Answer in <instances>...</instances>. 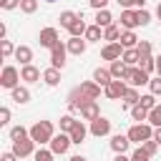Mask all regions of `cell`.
<instances>
[{"label": "cell", "mask_w": 161, "mask_h": 161, "mask_svg": "<svg viewBox=\"0 0 161 161\" xmlns=\"http://www.w3.org/2000/svg\"><path fill=\"white\" fill-rule=\"evenodd\" d=\"M53 136H55V133H53V123H50V121H38V123L30 126V138H33L38 146L50 143Z\"/></svg>", "instance_id": "obj_1"}, {"label": "cell", "mask_w": 161, "mask_h": 161, "mask_svg": "<svg viewBox=\"0 0 161 161\" xmlns=\"http://www.w3.org/2000/svg\"><path fill=\"white\" fill-rule=\"evenodd\" d=\"M126 136L131 138V143H146V141L153 138V128H151V123H136V126L128 128Z\"/></svg>", "instance_id": "obj_2"}, {"label": "cell", "mask_w": 161, "mask_h": 161, "mask_svg": "<svg viewBox=\"0 0 161 161\" xmlns=\"http://www.w3.org/2000/svg\"><path fill=\"white\" fill-rule=\"evenodd\" d=\"M126 86L128 88H138V86H146V83H151V78H148V73L146 70H141L138 65H133V68H128V73H126Z\"/></svg>", "instance_id": "obj_3"}, {"label": "cell", "mask_w": 161, "mask_h": 161, "mask_svg": "<svg viewBox=\"0 0 161 161\" xmlns=\"http://www.w3.org/2000/svg\"><path fill=\"white\" fill-rule=\"evenodd\" d=\"M18 80H23L20 78V70L13 68V65H5L3 73H0V86L8 88V91H13V88H18Z\"/></svg>", "instance_id": "obj_4"}, {"label": "cell", "mask_w": 161, "mask_h": 161, "mask_svg": "<svg viewBox=\"0 0 161 161\" xmlns=\"http://www.w3.org/2000/svg\"><path fill=\"white\" fill-rule=\"evenodd\" d=\"M13 153L18 158H25L30 153H35V141L28 136V138H20V141H13Z\"/></svg>", "instance_id": "obj_5"}, {"label": "cell", "mask_w": 161, "mask_h": 161, "mask_svg": "<svg viewBox=\"0 0 161 161\" xmlns=\"http://www.w3.org/2000/svg\"><path fill=\"white\" fill-rule=\"evenodd\" d=\"M103 91H106V98H111V101H118V98H123V96H126L128 86H126V80H116V78H113V80H111V83H108Z\"/></svg>", "instance_id": "obj_6"}, {"label": "cell", "mask_w": 161, "mask_h": 161, "mask_svg": "<svg viewBox=\"0 0 161 161\" xmlns=\"http://www.w3.org/2000/svg\"><path fill=\"white\" fill-rule=\"evenodd\" d=\"M91 136H96V138H101V136H108L111 133V121L106 118V116H98L96 121H91Z\"/></svg>", "instance_id": "obj_7"}, {"label": "cell", "mask_w": 161, "mask_h": 161, "mask_svg": "<svg viewBox=\"0 0 161 161\" xmlns=\"http://www.w3.org/2000/svg\"><path fill=\"white\" fill-rule=\"evenodd\" d=\"M101 58H103V60H111V63H113V60H121V58H123V45H121V43H108V45H103V48H101Z\"/></svg>", "instance_id": "obj_8"}, {"label": "cell", "mask_w": 161, "mask_h": 161, "mask_svg": "<svg viewBox=\"0 0 161 161\" xmlns=\"http://www.w3.org/2000/svg\"><path fill=\"white\" fill-rule=\"evenodd\" d=\"M65 53H68V45H63V43H58L55 48H50V68H63L65 65Z\"/></svg>", "instance_id": "obj_9"}, {"label": "cell", "mask_w": 161, "mask_h": 161, "mask_svg": "<svg viewBox=\"0 0 161 161\" xmlns=\"http://www.w3.org/2000/svg\"><path fill=\"white\" fill-rule=\"evenodd\" d=\"M65 101H68V108H70V113H75V111L80 113V108L88 103V98L80 93V88H73V91L68 93V98H65Z\"/></svg>", "instance_id": "obj_10"}, {"label": "cell", "mask_w": 161, "mask_h": 161, "mask_svg": "<svg viewBox=\"0 0 161 161\" xmlns=\"http://www.w3.org/2000/svg\"><path fill=\"white\" fill-rule=\"evenodd\" d=\"M70 133H58V136H53V141H50V151L58 156V153H65L68 148H70Z\"/></svg>", "instance_id": "obj_11"}, {"label": "cell", "mask_w": 161, "mask_h": 161, "mask_svg": "<svg viewBox=\"0 0 161 161\" xmlns=\"http://www.w3.org/2000/svg\"><path fill=\"white\" fill-rule=\"evenodd\" d=\"M38 40H40V45L43 48H55L60 40H58V30L55 28H43L40 30V35H38Z\"/></svg>", "instance_id": "obj_12"}, {"label": "cell", "mask_w": 161, "mask_h": 161, "mask_svg": "<svg viewBox=\"0 0 161 161\" xmlns=\"http://www.w3.org/2000/svg\"><path fill=\"white\" fill-rule=\"evenodd\" d=\"M78 88H80V93H83L88 101H96V98L101 96V86H98L96 80H83Z\"/></svg>", "instance_id": "obj_13"}, {"label": "cell", "mask_w": 161, "mask_h": 161, "mask_svg": "<svg viewBox=\"0 0 161 161\" xmlns=\"http://www.w3.org/2000/svg\"><path fill=\"white\" fill-rule=\"evenodd\" d=\"M121 28H123V30H133V28H138L136 10H123V13H121Z\"/></svg>", "instance_id": "obj_14"}, {"label": "cell", "mask_w": 161, "mask_h": 161, "mask_svg": "<svg viewBox=\"0 0 161 161\" xmlns=\"http://www.w3.org/2000/svg\"><path fill=\"white\" fill-rule=\"evenodd\" d=\"M20 78H23L25 83H38V80H40V70H38L33 63H30V65H23V68H20Z\"/></svg>", "instance_id": "obj_15"}, {"label": "cell", "mask_w": 161, "mask_h": 161, "mask_svg": "<svg viewBox=\"0 0 161 161\" xmlns=\"http://www.w3.org/2000/svg\"><path fill=\"white\" fill-rule=\"evenodd\" d=\"M128 143H131V138L123 136V133H116V136L111 138V148H113L116 153H126V151H128Z\"/></svg>", "instance_id": "obj_16"}, {"label": "cell", "mask_w": 161, "mask_h": 161, "mask_svg": "<svg viewBox=\"0 0 161 161\" xmlns=\"http://www.w3.org/2000/svg\"><path fill=\"white\" fill-rule=\"evenodd\" d=\"M80 116H83L86 121H96V118L101 116V108H98V103H96V101H88V103L80 108Z\"/></svg>", "instance_id": "obj_17"}, {"label": "cell", "mask_w": 161, "mask_h": 161, "mask_svg": "<svg viewBox=\"0 0 161 161\" xmlns=\"http://www.w3.org/2000/svg\"><path fill=\"white\" fill-rule=\"evenodd\" d=\"M15 60H20L23 65H30L33 63V50L28 45H18L15 48Z\"/></svg>", "instance_id": "obj_18"}, {"label": "cell", "mask_w": 161, "mask_h": 161, "mask_svg": "<svg viewBox=\"0 0 161 161\" xmlns=\"http://www.w3.org/2000/svg\"><path fill=\"white\" fill-rule=\"evenodd\" d=\"M108 70H111V75H113L116 80H123V78H126V73H128V65H126L123 60H113Z\"/></svg>", "instance_id": "obj_19"}, {"label": "cell", "mask_w": 161, "mask_h": 161, "mask_svg": "<svg viewBox=\"0 0 161 161\" xmlns=\"http://www.w3.org/2000/svg\"><path fill=\"white\" fill-rule=\"evenodd\" d=\"M88 133H91V131L83 126V121H78V123H75V128L70 131V141H73V143H83Z\"/></svg>", "instance_id": "obj_20"}, {"label": "cell", "mask_w": 161, "mask_h": 161, "mask_svg": "<svg viewBox=\"0 0 161 161\" xmlns=\"http://www.w3.org/2000/svg\"><path fill=\"white\" fill-rule=\"evenodd\" d=\"M118 43L123 45V50H128V48H136V45H138V38H136V33H133V30H123Z\"/></svg>", "instance_id": "obj_21"}, {"label": "cell", "mask_w": 161, "mask_h": 161, "mask_svg": "<svg viewBox=\"0 0 161 161\" xmlns=\"http://www.w3.org/2000/svg\"><path fill=\"white\" fill-rule=\"evenodd\" d=\"M93 80L106 88V86L113 80V75H111V70H106V68H96V70H93Z\"/></svg>", "instance_id": "obj_22"}, {"label": "cell", "mask_w": 161, "mask_h": 161, "mask_svg": "<svg viewBox=\"0 0 161 161\" xmlns=\"http://www.w3.org/2000/svg\"><path fill=\"white\" fill-rule=\"evenodd\" d=\"M43 80H45V86H50V88L58 86V83H60V70H58V68H45V70H43Z\"/></svg>", "instance_id": "obj_23"}, {"label": "cell", "mask_w": 161, "mask_h": 161, "mask_svg": "<svg viewBox=\"0 0 161 161\" xmlns=\"http://www.w3.org/2000/svg\"><path fill=\"white\" fill-rule=\"evenodd\" d=\"M86 30H88V25L83 23V15H80V18H78V20H75V23H73L70 28H68L70 38H83V35H86Z\"/></svg>", "instance_id": "obj_24"}, {"label": "cell", "mask_w": 161, "mask_h": 161, "mask_svg": "<svg viewBox=\"0 0 161 161\" xmlns=\"http://www.w3.org/2000/svg\"><path fill=\"white\" fill-rule=\"evenodd\" d=\"M68 53L83 55V53H86V40H83V38H70V40H68Z\"/></svg>", "instance_id": "obj_25"}, {"label": "cell", "mask_w": 161, "mask_h": 161, "mask_svg": "<svg viewBox=\"0 0 161 161\" xmlns=\"http://www.w3.org/2000/svg\"><path fill=\"white\" fill-rule=\"evenodd\" d=\"M96 25L106 30L108 25H113V15H111L108 10H98V13H96Z\"/></svg>", "instance_id": "obj_26"}, {"label": "cell", "mask_w": 161, "mask_h": 161, "mask_svg": "<svg viewBox=\"0 0 161 161\" xmlns=\"http://www.w3.org/2000/svg\"><path fill=\"white\" fill-rule=\"evenodd\" d=\"M128 68H133V65H138V60H141V55H138V50L136 48H128V50H123V58H121Z\"/></svg>", "instance_id": "obj_27"}, {"label": "cell", "mask_w": 161, "mask_h": 161, "mask_svg": "<svg viewBox=\"0 0 161 161\" xmlns=\"http://www.w3.org/2000/svg\"><path fill=\"white\" fill-rule=\"evenodd\" d=\"M10 96H13V101H15V103H28V101H30V91H28V88H23V86L13 88V91H10Z\"/></svg>", "instance_id": "obj_28"}, {"label": "cell", "mask_w": 161, "mask_h": 161, "mask_svg": "<svg viewBox=\"0 0 161 161\" xmlns=\"http://www.w3.org/2000/svg\"><path fill=\"white\" fill-rule=\"evenodd\" d=\"M121 101H123V106H126V108H133V106L141 101V93H138L136 88H128V91H126V96H123Z\"/></svg>", "instance_id": "obj_29"}, {"label": "cell", "mask_w": 161, "mask_h": 161, "mask_svg": "<svg viewBox=\"0 0 161 161\" xmlns=\"http://www.w3.org/2000/svg\"><path fill=\"white\" fill-rule=\"evenodd\" d=\"M103 40H108V43H118V40H121V28L108 25V28L103 30Z\"/></svg>", "instance_id": "obj_30"}, {"label": "cell", "mask_w": 161, "mask_h": 161, "mask_svg": "<svg viewBox=\"0 0 161 161\" xmlns=\"http://www.w3.org/2000/svg\"><path fill=\"white\" fill-rule=\"evenodd\" d=\"M78 18H80L78 13H73V10H65V13H60V18H58V20H60V25H63V28H70V25H73Z\"/></svg>", "instance_id": "obj_31"}, {"label": "cell", "mask_w": 161, "mask_h": 161, "mask_svg": "<svg viewBox=\"0 0 161 161\" xmlns=\"http://www.w3.org/2000/svg\"><path fill=\"white\" fill-rule=\"evenodd\" d=\"M138 68L146 70V73H153V70H156V58H153V55H143V58L138 60Z\"/></svg>", "instance_id": "obj_32"}, {"label": "cell", "mask_w": 161, "mask_h": 161, "mask_svg": "<svg viewBox=\"0 0 161 161\" xmlns=\"http://www.w3.org/2000/svg\"><path fill=\"white\" fill-rule=\"evenodd\" d=\"M75 123H78V121H75L70 113H68V116H60V133H70V131L75 128Z\"/></svg>", "instance_id": "obj_33"}, {"label": "cell", "mask_w": 161, "mask_h": 161, "mask_svg": "<svg viewBox=\"0 0 161 161\" xmlns=\"http://www.w3.org/2000/svg\"><path fill=\"white\" fill-rule=\"evenodd\" d=\"M131 116H133V121H138V123H141V121H148V111H146L141 103H136V106L131 108Z\"/></svg>", "instance_id": "obj_34"}, {"label": "cell", "mask_w": 161, "mask_h": 161, "mask_svg": "<svg viewBox=\"0 0 161 161\" xmlns=\"http://www.w3.org/2000/svg\"><path fill=\"white\" fill-rule=\"evenodd\" d=\"M28 136H30V128H25V126H13V128H10V138H13V141L28 138Z\"/></svg>", "instance_id": "obj_35"}, {"label": "cell", "mask_w": 161, "mask_h": 161, "mask_svg": "<svg viewBox=\"0 0 161 161\" xmlns=\"http://www.w3.org/2000/svg\"><path fill=\"white\" fill-rule=\"evenodd\" d=\"M86 40H103V28H98V25H88V30H86Z\"/></svg>", "instance_id": "obj_36"}, {"label": "cell", "mask_w": 161, "mask_h": 161, "mask_svg": "<svg viewBox=\"0 0 161 161\" xmlns=\"http://www.w3.org/2000/svg\"><path fill=\"white\" fill-rule=\"evenodd\" d=\"M138 103H141V106H143L146 111H153V108L158 106V103H156V96H153V93H148V96H141V101H138Z\"/></svg>", "instance_id": "obj_37"}, {"label": "cell", "mask_w": 161, "mask_h": 161, "mask_svg": "<svg viewBox=\"0 0 161 161\" xmlns=\"http://www.w3.org/2000/svg\"><path fill=\"white\" fill-rule=\"evenodd\" d=\"M20 10H23L25 15H33V13L38 10V0H20Z\"/></svg>", "instance_id": "obj_38"}, {"label": "cell", "mask_w": 161, "mask_h": 161, "mask_svg": "<svg viewBox=\"0 0 161 161\" xmlns=\"http://www.w3.org/2000/svg\"><path fill=\"white\" fill-rule=\"evenodd\" d=\"M53 156H55V153H53L50 148H38V151L33 153L35 161H53Z\"/></svg>", "instance_id": "obj_39"}, {"label": "cell", "mask_w": 161, "mask_h": 161, "mask_svg": "<svg viewBox=\"0 0 161 161\" xmlns=\"http://www.w3.org/2000/svg\"><path fill=\"white\" fill-rule=\"evenodd\" d=\"M148 123H151V126H156V128L161 126V106H156L153 111H148Z\"/></svg>", "instance_id": "obj_40"}, {"label": "cell", "mask_w": 161, "mask_h": 161, "mask_svg": "<svg viewBox=\"0 0 161 161\" xmlns=\"http://www.w3.org/2000/svg\"><path fill=\"white\" fill-rule=\"evenodd\" d=\"M141 148H143V151H146L148 156H156V151H158V141H153V138H151V141L141 143Z\"/></svg>", "instance_id": "obj_41"}, {"label": "cell", "mask_w": 161, "mask_h": 161, "mask_svg": "<svg viewBox=\"0 0 161 161\" xmlns=\"http://www.w3.org/2000/svg\"><path fill=\"white\" fill-rule=\"evenodd\" d=\"M136 18H138V25H148L151 23V13L143 8V10H136Z\"/></svg>", "instance_id": "obj_42"}, {"label": "cell", "mask_w": 161, "mask_h": 161, "mask_svg": "<svg viewBox=\"0 0 161 161\" xmlns=\"http://www.w3.org/2000/svg\"><path fill=\"white\" fill-rule=\"evenodd\" d=\"M0 50H3V58H10V55L15 53V48H13L10 40H0Z\"/></svg>", "instance_id": "obj_43"}, {"label": "cell", "mask_w": 161, "mask_h": 161, "mask_svg": "<svg viewBox=\"0 0 161 161\" xmlns=\"http://www.w3.org/2000/svg\"><path fill=\"white\" fill-rule=\"evenodd\" d=\"M136 50H138V55H141V58H143V55H151V43H148V40H138Z\"/></svg>", "instance_id": "obj_44"}, {"label": "cell", "mask_w": 161, "mask_h": 161, "mask_svg": "<svg viewBox=\"0 0 161 161\" xmlns=\"http://www.w3.org/2000/svg\"><path fill=\"white\" fill-rule=\"evenodd\" d=\"M131 161H151V156H148V153H146V151L138 146V148L131 153Z\"/></svg>", "instance_id": "obj_45"}, {"label": "cell", "mask_w": 161, "mask_h": 161, "mask_svg": "<svg viewBox=\"0 0 161 161\" xmlns=\"http://www.w3.org/2000/svg\"><path fill=\"white\" fill-rule=\"evenodd\" d=\"M0 8L3 10H15V8H20V0H0Z\"/></svg>", "instance_id": "obj_46"}, {"label": "cell", "mask_w": 161, "mask_h": 161, "mask_svg": "<svg viewBox=\"0 0 161 161\" xmlns=\"http://www.w3.org/2000/svg\"><path fill=\"white\" fill-rule=\"evenodd\" d=\"M5 123H10V108L8 106L0 108V126H5Z\"/></svg>", "instance_id": "obj_47"}, {"label": "cell", "mask_w": 161, "mask_h": 161, "mask_svg": "<svg viewBox=\"0 0 161 161\" xmlns=\"http://www.w3.org/2000/svg\"><path fill=\"white\" fill-rule=\"evenodd\" d=\"M148 86H151V93L153 96H161V78H153Z\"/></svg>", "instance_id": "obj_48"}, {"label": "cell", "mask_w": 161, "mask_h": 161, "mask_svg": "<svg viewBox=\"0 0 161 161\" xmlns=\"http://www.w3.org/2000/svg\"><path fill=\"white\" fill-rule=\"evenodd\" d=\"M91 3V8H96V10H106V5H108V0H88Z\"/></svg>", "instance_id": "obj_49"}, {"label": "cell", "mask_w": 161, "mask_h": 161, "mask_svg": "<svg viewBox=\"0 0 161 161\" xmlns=\"http://www.w3.org/2000/svg\"><path fill=\"white\" fill-rule=\"evenodd\" d=\"M0 161H18V156H15L13 151H5V153L0 156Z\"/></svg>", "instance_id": "obj_50"}, {"label": "cell", "mask_w": 161, "mask_h": 161, "mask_svg": "<svg viewBox=\"0 0 161 161\" xmlns=\"http://www.w3.org/2000/svg\"><path fill=\"white\" fill-rule=\"evenodd\" d=\"M153 141H158V146H161V126L153 131Z\"/></svg>", "instance_id": "obj_51"}, {"label": "cell", "mask_w": 161, "mask_h": 161, "mask_svg": "<svg viewBox=\"0 0 161 161\" xmlns=\"http://www.w3.org/2000/svg\"><path fill=\"white\" fill-rule=\"evenodd\" d=\"M113 161H131V158H128L126 153H116V158H113Z\"/></svg>", "instance_id": "obj_52"}, {"label": "cell", "mask_w": 161, "mask_h": 161, "mask_svg": "<svg viewBox=\"0 0 161 161\" xmlns=\"http://www.w3.org/2000/svg\"><path fill=\"white\" fill-rule=\"evenodd\" d=\"M156 73H158V78H161V55L156 58Z\"/></svg>", "instance_id": "obj_53"}, {"label": "cell", "mask_w": 161, "mask_h": 161, "mask_svg": "<svg viewBox=\"0 0 161 161\" xmlns=\"http://www.w3.org/2000/svg\"><path fill=\"white\" fill-rule=\"evenodd\" d=\"M70 161H88L86 156H70Z\"/></svg>", "instance_id": "obj_54"}, {"label": "cell", "mask_w": 161, "mask_h": 161, "mask_svg": "<svg viewBox=\"0 0 161 161\" xmlns=\"http://www.w3.org/2000/svg\"><path fill=\"white\" fill-rule=\"evenodd\" d=\"M156 15H158V20H161V3H158V8H156Z\"/></svg>", "instance_id": "obj_55"}, {"label": "cell", "mask_w": 161, "mask_h": 161, "mask_svg": "<svg viewBox=\"0 0 161 161\" xmlns=\"http://www.w3.org/2000/svg\"><path fill=\"white\" fill-rule=\"evenodd\" d=\"M43 3H55V0H43Z\"/></svg>", "instance_id": "obj_56"}]
</instances>
